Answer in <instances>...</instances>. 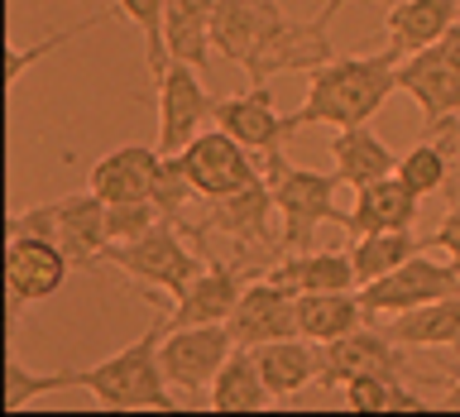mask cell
Wrapping results in <instances>:
<instances>
[{
	"label": "cell",
	"instance_id": "cell-1",
	"mask_svg": "<svg viewBox=\"0 0 460 417\" xmlns=\"http://www.w3.org/2000/svg\"><path fill=\"white\" fill-rule=\"evenodd\" d=\"M398 63L402 58L384 43V53L331 58L316 72H307V96L288 115L293 135L307 125H331V129L369 125L384 111V101L398 92Z\"/></svg>",
	"mask_w": 460,
	"mask_h": 417
},
{
	"label": "cell",
	"instance_id": "cell-2",
	"mask_svg": "<svg viewBox=\"0 0 460 417\" xmlns=\"http://www.w3.org/2000/svg\"><path fill=\"white\" fill-rule=\"evenodd\" d=\"M164 336H168V316H154V326L139 341L106 355L101 365L77 369V388H86L111 413H172L178 408V394H172L164 359H158Z\"/></svg>",
	"mask_w": 460,
	"mask_h": 417
},
{
	"label": "cell",
	"instance_id": "cell-3",
	"mask_svg": "<svg viewBox=\"0 0 460 417\" xmlns=\"http://www.w3.org/2000/svg\"><path fill=\"white\" fill-rule=\"evenodd\" d=\"M264 182L273 192V207H279V230H283V254H297V250H312V235L322 221H336L345 226V216L336 207V187H341V173H316V168H297L288 164L283 149L264 154Z\"/></svg>",
	"mask_w": 460,
	"mask_h": 417
},
{
	"label": "cell",
	"instance_id": "cell-4",
	"mask_svg": "<svg viewBox=\"0 0 460 417\" xmlns=\"http://www.w3.org/2000/svg\"><path fill=\"white\" fill-rule=\"evenodd\" d=\"M106 216H111V201L86 187V192H67L58 201H43V207L14 211L5 221V235H43V240H53L72 264L96 269V264H106V250H111Z\"/></svg>",
	"mask_w": 460,
	"mask_h": 417
},
{
	"label": "cell",
	"instance_id": "cell-5",
	"mask_svg": "<svg viewBox=\"0 0 460 417\" xmlns=\"http://www.w3.org/2000/svg\"><path fill=\"white\" fill-rule=\"evenodd\" d=\"M106 264H115L120 273H129L135 283H144L149 293H168L178 297L187 283L207 269V259H197L192 250L182 244V226L178 221H158L154 230H144L135 240H120L106 250Z\"/></svg>",
	"mask_w": 460,
	"mask_h": 417
},
{
	"label": "cell",
	"instance_id": "cell-6",
	"mask_svg": "<svg viewBox=\"0 0 460 417\" xmlns=\"http://www.w3.org/2000/svg\"><path fill=\"white\" fill-rule=\"evenodd\" d=\"M398 92H408L427 115V129L460 111V24L446 39L408 53L398 63Z\"/></svg>",
	"mask_w": 460,
	"mask_h": 417
},
{
	"label": "cell",
	"instance_id": "cell-7",
	"mask_svg": "<svg viewBox=\"0 0 460 417\" xmlns=\"http://www.w3.org/2000/svg\"><path fill=\"white\" fill-rule=\"evenodd\" d=\"M154 92H158V149L182 154L201 135V125L216 120V96L201 82V67L182 63V58H172L164 67Z\"/></svg>",
	"mask_w": 460,
	"mask_h": 417
},
{
	"label": "cell",
	"instance_id": "cell-8",
	"mask_svg": "<svg viewBox=\"0 0 460 417\" xmlns=\"http://www.w3.org/2000/svg\"><path fill=\"white\" fill-rule=\"evenodd\" d=\"M178 158L187 168V182L197 187V201L235 197V192H244V187L264 182V178H259V164L250 158V149H244L235 135H226L221 125L201 129V135L187 144Z\"/></svg>",
	"mask_w": 460,
	"mask_h": 417
},
{
	"label": "cell",
	"instance_id": "cell-9",
	"mask_svg": "<svg viewBox=\"0 0 460 417\" xmlns=\"http://www.w3.org/2000/svg\"><path fill=\"white\" fill-rule=\"evenodd\" d=\"M235 350V336H230L226 322L211 326H168L164 345H158V359H164V374L178 394H207L216 384V374Z\"/></svg>",
	"mask_w": 460,
	"mask_h": 417
},
{
	"label": "cell",
	"instance_id": "cell-10",
	"mask_svg": "<svg viewBox=\"0 0 460 417\" xmlns=\"http://www.w3.org/2000/svg\"><path fill=\"white\" fill-rule=\"evenodd\" d=\"M460 293V269L456 264H437L427 250L402 259L398 269H388L384 279H374L359 288V302H365L369 316H398L408 307H422L431 297Z\"/></svg>",
	"mask_w": 460,
	"mask_h": 417
},
{
	"label": "cell",
	"instance_id": "cell-11",
	"mask_svg": "<svg viewBox=\"0 0 460 417\" xmlns=\"http://www.w3.org/2000/svg\"><path fill=\"white\" fill-rule=\"evenodd\" d=\"M331 58L336 53H331L326 24L279 14L269 29V39L259 43V53L244 63V77H250V86H269V77H283V72H316L322 63H331Z\"/></svg>",
	"mask_w": 460,
	"mask_h": 417
},
{
	"label": "cell",
	"instance_id": "cell-12",
	"mask_svg": "<svg viewBox=\"0 0 460 417\" xmlns=\"http://www.w3.org/2000/svg\"><path fill=\"white\" fill-rule=\"evenodd\" d=\"M72 259L43 235H5V297H10V326L20 322L24 302H43L67 283Z\"/></svg>",
	"mask_w": 460,
	"mask_h": 417
},
{
	"label": "cell",
	"instance_id": "cell-13",
	"mask_svg": "<svg viewBox=\"0 0 460 417\" xmlns=\"http://www.w3.org/2000/svg\"><path fill=\"white\" fill-rule=\"evenodd\" d=\"M226 326H230V336H235V345H244V350H259V345H269V341L302 336L297 331V293L264 279V273H254V279L244 283V293H240Z\"/></svg>",
	"mask_w": 460,
	"mask_h": 417
},
{
	"label": "cell",
	"instance_id": "cell-14",
	"mask_svg": "<svg viewBox=\"0 0 460 417\" xmlns=\"http://www.w3.org/2000/svg\"><path fill=\"white\" fill-rule=\"evenodd\" d=\"M365 374H402V345L388 331L355 326L322 345V374H316L322 388H345L350 379H365Z\"/></svg>",
	"mask_w": 460,
	"mask_h": 417
},
{
	"label": "cell",
	"instance_id": "cell-15",
	"mask_svg": "<svg viewBox=\"0 0 460 417\" xmlns=\"http://www.w3.org/2000/svg\"><path fill=\"white\" fill-rule=\"evenodd\" d=\"M164 149L149 144H120L106 158H96L86 173V187L106 201H154L158 182H164Z\"/></svg>",
	"mask_w": 460,
	"mask_h": 417
},
{
	"label": "cell",
	"instance_id": "cell-16",
	"mask_svg": "<svg viewBox=\"0 0 460 417\" xmlns=\"http://www.w3.org/2000/svg\"><path fill=\"white\" fill-rule=\"evenodd\" d=\"M244 273H250V269H240V264H216V259H207V269H201L197 279L187 283L178 297H172L168 326L230 322V312H235V302H240V293H244Z\"/></svg>",
	"mask_w": 460,
	"mask_h": 417
},
{
	"label": "cell",
	"instance_id": "cell-17",
	"mask_svg": "<svg viewBox=\"0 0 460 417\" xmlns=\"http://www.w3.org/2000/svg\"><path fill=\"white\" fill-rule=\"evenodd\" d=\"M216 125H221L226 135H235L244 149H254V154L283 149V139L293 135L288 115L273 106L269 86H250V92H240V96H216Z\"/></svg>",
	"mask_w": 460,
	"mask_h": 417
},
{
	"label": "cell",
	"instance_id": "cell-18",
	"mask_svg": "<svg viewBox=\"0 0 460 417\" xmlns=\"http://www.w3.org/2000/svg\"><path fill=\"white\" fill-rule=\"evenodd\" d=\"M279 5L273 0H216L211 14V49L230 58L235 67H244L259 53V43L269 39L273 20H279Z\"/></svg>",
	"mask_w": 460,
	"mask_h": 417
},
{
	"label": "cell",
	"instance_id": "cell-19",
	"mask_svg": "<svg viewBox=\"0 0 460 417\" xmlns=\"http://www.w3.org/2000/svg\"><path fill=\"white\" fill-rule=\"evenodd\" d=\"M456 24H460V0H394L384 10V34L398 58L446 39Z\"/></svg>",
	"mask_w": 460,
	"mask_h": 417
},
{
	"label": "cell",
	"instance_id": "cell-20",
	"mask_svg": "<svg viewBox=\"0 0 460 417\" xmlns=\"http://www.w3.org/2000/svg\"><path fill=\"white\" fill-rule=\"evenodd\" d=\"M417 197L398 173L388 178H374L365 187H355V207L345 216V230L350 235H365V230H408L417 221Z\"/></svg>",
	"mask_w": 460,
	"mask_h": 417
},
{
	"label": "cell",
	"instance_id": "cell-21",
	"mask_svg": "<svg viewBox=\"0 0 460 417\" xmlns=\"http://www.w3.org/2000/svg\"><path fill=\"white\" fill-rule=\"evenodd\" d=\"M264 279L293 288V293H336V288H355L359 273L345 250H297V254L273 259Z\"/></svg>",
	"mask_w": 460,
	"mask_h": 417
},
{
	"label": "cell",
	"instance_id": "cell-22",
	"mask_svg": "<svg viewBox=\"0 0 460 417\" xmlns=\"http://www.w3.org/2000/svg\"><path fill=\"white\" fill-rule=\"evenodd\" d=\"M384 331L402 350H451V345H460V293H446V297L422 302V307L398 312Z\"/></svg>",
	"mask_w": 460,
	"mask_h": 417
},
{
	"label": "cell",
	"instance_id": "cell-23",
	"mask_svg": "<svg viewBox=\"0 0 460 417\" xmlns=\"http://www.w3.org/2000/svg\"><path fill=\"white\" fill-rule=\"evenodd\" d=\"M331 164H336L345 187H365L374 178L398 173V154L369 125H350V129H336V139H331Z\"/></svg>",
	"mask_w": 460,
	"mask_h": 417
},
{
	"label": "cell",
	"instance_id": "cell-24",
	"mask_svg": "<svg viewBox=\"0 0 460 417\" xmlns=\"http://www.w3.org/2000/svg\"><path fill=\"white\" fill-rule=\"evenodd\" d=\"M207 403L216 413H264L269 408L273 388L264 384V369H259L254 350H244V345L230 350V359L216 374V384L207 388Z\"/></svg>",
	"mask_w": 460,
	"mask_h": 417
},
{
	"label": "cell",
	"instance_id": "cell-25",
	"mask_svg": "<svg viewBox=\"0 0 460 417\" xmlns=\"http://www.w3.org/2000/svg\"><path fill=\"white\" fill-rule=\"evenodd\" d=\"M254 359L264 369V384L273 388V398H293L307 384H316V374H322V350H312L307 336L269 341L254 350Z\"/></svg>",
	"mask_w": 460,
	"mask_h": 417
},
{
	"label": "cell",
	"instance_id": "cell-26",
	"mask_svg": "<svg viewBox=\"0 0 460 417\" xmlns=\"http://www.w3.org/2000/svg\"><path fill=\"white\" fill-rule=\"evenodd\" d=\"M365 302L355 288H336V293H297V331L307 341H336L345 331H355L365 322Z\"/></svg>",
	"mask_w": 460,
	"mask_h": 417
},
{
	"label": "cell",
	"instance_id": "cell-27",
	"mask_svg": "<svg viewBox=\"0 0 460 417\" xmlns=\"http://www.w3.org/2000/svg\"><path fill=\"white\" fill-rule=\"evenodd\" d=\"M211 14H216V0H168V58L207 67V58H211Z\"/></svg>",
	"mask_w": 460,
	"mask_h": 417
},
{
	"label": "cell",
	"instance_id": "cell-28",
	"mask_svg": "<svg viewBox=\"0 0 460 417\" xmlns=\"http://www.w3.org/2000/svg\"><path fill=\"white\" fill-rule=\"evenodd\" d=\"M427 240H417L412 230H365V235H355L350 244V259H355V273H359V288L384 279L388 269H398L402 259L422 254Z\"/></svg>",
	"mask_w": 460,
	"mask_h": 417
},
{
	"label": "cell",
	"instance_id": "cell-29",
	"mask_svg": "<svg viewBox=\"0 0 460 417\" xmlns=\"http://www.w3.org/2000/svg\"><path fill=\"white\" fill-rule=\"evenodd\" d=\"M345 408L355 413H417L427 408V398L408 388V379L398 374H365V379L345 384Z\"/></svg>",
	"mask_w": 460,
	"mask_h": 417
},
{
	"label": "cell",
	"instance_id": "cell-30",
	"mask_svg": "<svg viewBox=\"0 0 460 417\" xmlns=\"http://www.w3.org/2000/svg\"><path fill=\"white\" fill-rule=\"evenodd\" d=\"M115 10L144 34V63H149V77L158 82L164 67L172 63L168 58V0H115Z\"/></svg>",
	"mask_w": 460,
	"mask_h": 417
},
{
	"label": "cell",
	"instance_id": "cell-31",
	"mask_svg": "<svg viewBox=\"0 0 460 417\" xmlns=\"http://www.w3.org/2000/svg\"><path fill=\"white\" fill-rule=\"evenodd\" d=\"M398 178L408 182L417 197L446 192V178H451V158H446V144H437V139H417L412 149L398 158Z\"/></svg>",
	"mask_w": 460,
	"mask_h": 417
},
{
	"label": "cell",
	"instance_id": "cell-32",
	"mask_svg": "<svg viewBox=\"0 0 460 417\" xmlns=\"http://www.w3.org/2000/svg\"><path fill=\"white\" fill-rule=\"evenodd\" d=\"M58 388H77V369H58V374H29L20 365V355L10 350L5 359V408L20 413L24 403H34L43 394H58Z\"/></svg>",
	"mask_w": 460,
	"mask_h": 417
},
{
	"label": "cell",
	"instance_id": "cell-33",
	"mask_svg": "<svg viewBox=\"0 0 460 417\" xmlns=\"http://www.w3.org/2000/svg\"><path fill=\"white\" fill-rule=\"evenodd\" d=\"M158 221H164L158 201H111V216H106V226H111V244L135 240V235H144V230H154Z\"/></svg>",
	"mask_w": 460,
	"mask_h": 417
},
{
	"label": "cell",
	"instance_id": "cell-34",
	"mask_svg": "<svg viewBox=\"0 0 460 417\" xmlns=\"http://www.w3.org/2000/svg\"><path fill=\"white\" fill-rule=\"evenodd\" d=\"M101 20H106V14H92V20H82L77 29H63V34L43 39V43H34V49H20V43H14V49H10V72H5V77H10V82H20L29 63H43V58H49L53 49H63L67 39H77V34H86V29H96Z\"/></svg>",
	"mask_w": 460,
	"mask_h": 417
},
{
	"label": "cell",
	"instance_id": "cell-35",
	"mask_svg": "<svg viewBox=\"0 0 460 417\" xmlns=\"http://www.w3.org/2000/svg\"><path fill=\"white\" fill-rule=\"evenodd\" d=\"M427 244H437V250H446V254H451V264L460 269V201H451L446 221L437 226V235H431Z\"/></svg>",
	"mask_w": 460,
	"mask_h": 417
},
{
	"label": "cell",
	"instance_id": "cell-36",
	"mask_svg": "<svg viewBox=\"0 0 460 417\" xmlns=\"http://www.w3.org/2000/svg\"><path fill=\"white\" fill-rule=\"evenodd\" d=\"M427 135H441V139H446V149H456V154H460V111L451 115V120H441V125H431V129H427Z\"/></svg>",
	"mask_w": 460,
	"mask_h": 417
},
{
	"label": "cell",
	"instance_id": "cell-37",
	"mask_svg": "<svg viewBox=\"0 0 460 417\" xmlns=\"http://www.w3.org/2000/svg\"><path fill=\"white\" fill-rule=\"evenodd\" d=\"M374 5H384V10H388V5H394V0H374ZM341 10H345V0H326V5L316 10L312 20H316V24H331V20H336V14H341Z\"/></svg>",
	"mask_w": 460,
	"mask_h": 417
},
{
	"label": "cell",
	"instance_id": "cell-38",
	"mask_svg": "<svg viewBox=\"0 0 460 417\" xmlns=\"http://www.w3.org/2000/svg\"><path fill=\"white\" fill-rule=\"evenodd\" d=\"M437 403L441 408H460V365H451V384H446V394Z\"/></svg>",
	"mask_w": 460,
	"mask_h": 417
}]
</instances>
